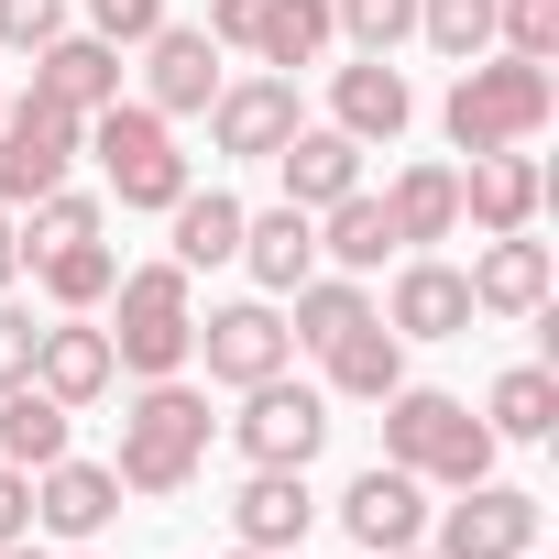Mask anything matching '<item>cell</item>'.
Here are the masks:
<instances>
[{
  "label": "cell",
  "mask_w": 559,
  "mask_h": 559,
  "mask_svg": "<svg viewBox=\"0 0 559 559\" xmlns=\"http://www.w3.org/2000/svg\"><path fill=\"white\" fill-rule=\"evenodd\" d=\"M548 110H559V88H548L537 56H493V67L472 56V67L450 78V110H439V121H450L461 154H515V143L548 132Z\"/></svg>",
  "instance_id": "cell-1"
},
{
  "label": "cell",
  "mask_w": 559,
  "mask_h": 559,
  "mask_svg": "<svg viewBox=\"0 0 559 559\" xmlns=\"http://www.w3.org/2000/svg\"><path fill=\"white\" fill-rule=\"evenodd\" d=\"M198 461H209V395L176 384V373H154L132 395V417H121V461L110 472H121V493H187Z\"/></svg>",
  "instance_id": "cell-2"
},
{
  "label": "cell",
  "mask_w": 559,
  "mask_h": 559,
  "mask_svg": "<svg viewBox=\"0 0 559 559\" xmlns=\"http://www.w3.org/2000/svg\"><path fill=\"white\" fill-rule=\"evenodd\" d=\"M384 461L461 493V483L493 472V428H483L461 395H439V384H395V395H384Z\"/></svg>",
  "instance_id": "cell-3"
},
{
  "label": "cell",
  "mask_w": 559,
  "mask_h": 559,
  "mask_svg": "<svg viewBox=\"0 0 559 559\" xmlns=\"http://www.w3.org/2000/svg\"><path fill=\"white\" fill-rule=\"evenodd\" d=\"M187 352H198V297H187V263L165 252V263H132L121 286H110V362L121 373H187Z\"/></svg>",
  "instance_id": "cell-4"
},
{
  "label": "cell",
  "mask_w": 559,
  "mask_h": 559,
  "mask_svg": "<svg viewBox=\"0 0 559 559\" xmlns=\"http://www.w3.org/2000/svg\"><path fill=\"white\" fill-rule=\"evenodd\" d=\"M88 154H99V176H110L121 209H176V198H187V154H176L165 110H143V99L88 110Z\"/></svg>",
  "instance_id": "cell-5"
},
{
  "label": "cell",
  "mask_w": 559,
  "mask_h": 559,
  "mask_svg": "<svg viewBox=\"0 0 559 559\" xmlns=\"http://www.w3.org/2000/svg\"><path fill=\"white\" fill-rule=\"evenodd\" d=\"M330 34H341L330 0H209V45H219V56H252V67H274V78L319 67Z\"/></svg>",
  "instance_id": "cell-6"
},
{
  "label": "cell",
  "mask_w": 559,
  "mask_h": 559,
  "mask_svg": "<svg viewBox=\"0 0 559 559\" xmlns=\"http://www.w3.org/2000/svg\"><path fill=\"white\" fill-rule=\"evenodd\" d=\"M88 154V121L56 99H0V209H34L45 187H67V165Z\"/></svg>",
  "instance_id": "cell-7"
},
{
  "label": "cell",
  "mask_w": 559,
  "mask_h": 559,
  "mask_svg": "<svg viewBox=\"0 0 559 559\" xmlns=\"http://www.w3.org/2000/svg\"><path fill=\"white\" fill-rule=\"evenodd\" d=\"M319 439H330V395H319V384H286V373L241 384L230 450H241L252 472H308V461H319Z\"/></svg>",
  "instance_id": "cell-8"
},
{
  "label": "cell",
  "mask_w": 559,
  "mask_h": 559,
  "mask_svg": "<svg viewBox=\"0 0 559 559\" xmlns=\"http://www.w3.org/2000/svg\"><path fill=\"white\" fill-rule=\"evenodd\" d=\"M537 548V493L515 483H461V504H439V548L428 559H526Z\"/></svg>",
  "instance_id": "cell-9"
},
{
  "label": "cell",
  "mask_w": 559,
  "mask_h": 559,
  "mask_svg": "<svg viewBox=\"0 0 559 559\" xmlns=\"http://www.w3.org/2000/svg\"><path fill=\"white\" fill-rule=\"evenodd\" d=\"M198 352H209V384H230V395L297 362V341H286V308H274V297H241V308H209V319H198Z\"/></svg>",
  "instance_id": "cell-10"
},
{
  "label": "cell",
  "mask_w": 559,
  "mask_h": 559,
  "mask_svg": "<svg viewBox=\"0 0 559 559\" xmlns=\"http://www.w3.org/2000/svg\"><path fill=\"white\" fill-rule=\"evenodd\" d=\"M297 121H308V110H297V78H274V67H263V78H219V99H209V143L241 154V165H252V154L274 165Z\"/></svg>",
  "instance_id": "cell-11"
},
{
  "label": "cell",
  "mask_w": 559,
  "mask_h": 559,
  "mask_svg": "<svg viewBox=\"0 0 559 559\" xmlns=\"http://www.w3.org/2000/svg\"><path fill=\"white\" fill-rule=\"evenodd\" d=\"M209 99H219V45H209V23H154V34H143V110L198 121Z\"/></svg>",
  "instance_id": "cell-12"
},
{
  "label": "cell",
  "mask_w": 559,
  "mask_h": 559,
  "mask_svg": "<svg viewBox=\"0 0 559 559\" xmlns=\"http://www.w3.org/2000/svg\"><path fill=\"white\" fill-rule=\"evenodd\" d=\"M110 515H121V472H110V461H78V450H67V461L34 472V526H45L56 548H88Z\"/></svg>",
  "instance_id": "cell-13"
},
{
  "label": "cell",
  "mask_w": 559,
  "mask_h": 559,
  "mask_svg": "<svg viewBox=\"0 0 559 559\" xmlns=\"http://www.w3.org/2000/svg\"><path fill=\"white\" fill-rule=\"evenodd\" d=\"M341 526H352V548H362V559L417 548V537H428V483H417V472H395V461H373V472H352Z\"/></svg>",
  "instance_id": "cell-14"
},
{
  "label": "cell",
  "mask_w": 559,
  "mask_h": 559,
  "mask_svg": "<svg viewBox=\"0 0 559 559\" xmlns=\"http://www.w3.org/2000/svg\"><path fill=\"white\" fill-rule=\"evenodd\" d=\"M472 319H537L548 308V286H559V263H548V241H526V230H493L483 252H472Z\"/></svg>",
  "instance_id": "cell-15"
},
{
  "label": "cell",
  "mask_w": 559,
  "mask_h": 559,
  "mask_svg": "<svg viewBox=\"0 0 559 559\" xmlns=\"http://www.w3.org/2000/svg\"><path fill=\"white\" fill-rule=\"evenodd\" d=\"M395 341H461L472 330V286H461V263H439V252H417L406 274H395V297L373 308Z\"/></svg>",
  "instance_id": "cell-16"
},
{
  "label": "cell",
  "mask_w": 559,
  "mask_h": 559,
  "mask_svg": "<svg viewBox=\"0 0 559 559\" xmlns=\"http://www.w3.org/2000/svg\"><path fill=\"white\" fill-rule=\"evenodd\" d=\"M330 121H341L362 154H373V143H395V132L417 121V88L395 78V56H352V67L330 78Z\"/></svg>",
  "instance_id": "cell-17"
},
{
  "label": "cell",
  "mask_w": 559,
  "mask_h": 559,
  "mask_svg": "<svg viewBox=\"0 0 559 559\" xmlns=\"http://www.w3.org/2000/svg\"><path fill=\"white\" fill-rule=\"evenodd\" d=\"M274 176H286V209H308V219H319L330 198H352V187H362V143H352L341 121H319V132L297 121V132H286V154H274Z\"/></svg>",
  "instance_id": "cell-18"
},
{
  "label": "cell",
  "mask_w": 559,
  "mask_h": 559,
  "mask_svg": "<svg viewBox=\"0 0 559 559\" xmlns=\"http://www.w3.org/2000/svg\"><path fill=\"white\" fill-rule=\"evenodd\" d=\"M34 99H56V110H110L121 99V45H99V34H56L45 56H34Z\"/></svg>",
  "instance_id": "cell-19"
},
{
  "label": "cell",
  "mask_w": 559,
  "mask_h": 559,
  "mask_svg": "<svg viewBox=\"0 0 559 559\" xmlns=\"http://www.w3.org/2000/svg\"><path fill=\"white\" fill-rule=\"evenodd\" d=\"M537 198H548V176L526 165V143H515V154H472V165H461V219H472L483 241H493V230H526V219H537Z\"/></svg>",
  "instance_id": "cell-20"
},
{
  "label": "cell",
  "mask_w": 559,
  "mask_h": 559,
  "mask_svg": "<svg viewBox=\"0 0 559 559\" xmlns=\"http://www.w3.org/2000/svg\"><path fill=\"white\" fill-rule=\"evenodd\" d=\"M241 263H252L263 297H297L308 274H319V219H308V209H263V219H241Z\"/></svg>",
  "instance_id": "cell-21"
},
{
  "label": "cell",
  "mask_w": 559,
  "mask_h": 559,
  "mask_svg": "<svg viewBox=\"0 0 559 559\" xmlns=\"http://www.w3.org/2000/svg\"><path fill=\"white\" fill-rule=\"evenodd\" d=\"M34 384H45L56 406H99V395L121 384L110 330H78V319H67V330H45V341H34Z\"/></svg>",
  "instance_id": "cell-22"
},
{
  "label": "cell",
  "mask_w": 559,
  "mask_h": 559,
  "mask_svg": "<svg viewBox=\"0 0 559 559\" xmlns=\"http://www.w3.org/2000/svg\"><path fill=\"white\" fill-rule=\"evenodd\" d=\"M308 515H319L308 472H252V483L230 493V526H241V548H274V559H286V548L308 537Z\"/></svg>",
  "instance_id": "cell-23"
},
{
  "label": "cell",
  "mask_w": 559,
  "mask_h": 559,
  "mask_svg": "<svg viewBox=\"0 0 559 559\" xmlns=\"http://www.w3.org/2000/svg\"><path fill=\"white\" fill-rule=\"evenodd\" d=\"M67 428H78V406H56L34 373H23V384H0V461H12V472L67 461Z\"/></svg>",
  "instance_id": "cell-24"
},
{
  "label": "cell",
  "mask_w": 559,
  "mask_h": 559,
  "mask_svg": "<svg viewBox=\"0 0 559 559\" xmlns=\"http://www.w3.org/2000/svg\"><path fill=\"white\" fill-rule=\"evenodd\" d=\"M319 362H330V395H352V406H384V395L406 384V341H395L384 319H362V330H341V341H330Z\"/></svg>",
  "instance_id": "cell-25"
},
{
  "label": "cell",
  "mask_w": 559,
  "mask_h": 559,
  "mask_svg": "<svg viewBox=\"0 0 559 559\" xmlns=\"http://www.w3.org/2000/svg\"><path fill=\"white\" fill-rule=\"evenodd\" d=\"M319 252H330L341 274H373V263L395 252V209H384L373 187H352V198H330V209H319Z\"/></svg>",
  "instance_id": "cell-26"
},
{
  "label": "cell",
  "mask_w": 559,
  "mask_h": 559,
  "mask_svg": "<svg viewBox=\"0 0 559 559\" xmlns=\"http://www.w3.org/2000/svg\"><path fill=\"white\" fill-rule=\"evenodd\" d=\"M165 219H176V263H187V274H198V263H241V219H252V209H241L230 187H209V198L187 187Z\"/></svg>",
  "instance_id": "cell-27"
},
{
  "label": "cell",
  "mask_w": 559,
  "mask_h": 559,
  "mask_svg": "<svg viewBox=\"0 0 559 559\" xmlns=\"http://www.w3.org/2000/svg\"><path fill=\"white\" fill-rule=\"evenodd\" d=\"M483 428L537 450V439L559 428V373H548V362H515V373H493V395H483Z\"/></svg>",
  "instance_id": "cell-28"
},
{
  "label": "cell",
  "mask_w": 559,
  "mask_h": 559,
  "mask_svg": "<svg viewBox=\"0 0 559 559\" xmlns=\"http://www.w3.org/2000/svg\"><path fill=\"white\" fill-rule=\"evenodd\" d=\"M286 308H297V319H286V341H297V352H330L341 330H362V319H373L362 274H308V286H297Z\"/></svg>",
  "instance_id": "cell-29"
},
{
  "label": "cell",
  "mask_w": 559,
  "mask_h": 559,
  "mask_svg": "<svg viewBox=\"0 0 559 559\" xmlns=\"http://www.w3.org/2000/svg\"><path fill=\"white\" fill-rule=\"evenodd\" d=\"M384 209H395V241H417V252H428V241H450V230H461V176H450V165H406Z\"/></svg>",
  "instance_id": "cell-30"
},
{
  "label": "cell",
  "mask_w": 559,
  "mask_h": 559,
  "mask_svg": "<svg viewBox=\"0 0 559 559\" xmlns=\"http://www.w3.org/2000/svg\"><path fill=\"white\" fill-rule=\"evenodd\" d=\"M34 263H45V297H56L67 319L110 308V286H121V252H110V241H67V252H34Z\"/></svg>",
  "instance_id": "cell-31"
},
{
  "label": "cell",
  "mask_w": 559,
  "mask_h": 559,
  "mask_svg": "<svg viewBox=\"0 0 559 559\" xmlns=\"http://www.w3.org/2000/svg\"><path fill=\"white\" fill-rule=\"evenodd\" d=\"M99 230H110V209H99L88 187H45L34 219H23V263H34V252H67V241H99Z\"/></svg>",
  "instance_id": "cell-32"
},
{
  "label": "cell",
  "mask_w": 559,
  "mask_h": 559,
  "mask_svg": "<svg viewBox=\"0 0 559 559\" xmlns=\"http://www.w3.org/2000/svg\"><path fill=\"white\" fill-rule=\"evenodd\" d=\"M417 34H428L450 67H472V56L493 45V0H417Z\"/></svg>",
  "instance_id": "cell-33"
},
{
  "label": "cell",
  "mask_w": 559,
  "mask_h": 559,
  "mask_svg": "<svg viewBox=\"0 0 559 559\" xmlns=\"http://www.w3.org/2000/svg\"><path fill=\"white\" fill-rule=\"evenodd\" d=\"M330 23H341L362 56H395V45L417 34V0H330Z\"/></svg>",
  "instance_id": "cell-34"
},
{
  "label": "cell",
  "mask_w": 559,
  "mask_h": 559,
  "mask_svg": "<svg viewBox=\"0 0 559 559\" xmlns=\"http://www.w3.org/2000/svg\"><path fill=\"white\" fill-rule=\"evenodd\" d=\"M493 34H504V56H559V0H493Z\"/></svg>",
  "instance_id": "cell-35"
},
{
  "label": "cell",
  "mask_w": 559,
  "mask_h": 559,
  "mask_svg": "<svg viewBox=\"0 0 559 559\" xmlns=\"http://www.w3.org/2000/svg\"><path fill=\"white\" fill-rule=\"evenodd\" d=\"M67 34V0H0V45H12V56H45Z\"/></svg>",
  "instance_id": "cell-36"
},
{
  "label": "cell",
  "mask_w": 559,
  "mask_h": 559,
  "mask_svg": "<svg viewBox=\"0 0 559 559\" xmlns=\"http://www.w3.org/2000/svg\"><path fill=\"white\" fill-rule=\"evenodd\" d=\"M154 23H165V0H88V34L99 45H143Z\"/></svg>",
  "instance_id": "cell-37"
},
{
  "label": "cell",
  "mask_w": 559,
  "mask_h": 559,
  "mask_svg": "<svg viewBox=\"0 0 559 559\" xmlns=\"http://www.w3.org/2000/svg\"><path fill=\"white\" fill-rule=\"evenodd\" d=\"M34 341H45V330H34L12 297H0V384H23V373H34Z\"/></svg>",
  "instance_id": "cell-38"
},
{
  "label": "cell",
  "mask_w": 559,
  "mask_h": 559,
  "mask_svg": "<svg viewBox=\"0 0 559 559\" xmlns=\"http://www.w3.org/2000/svg\"><path fill=\"white\" fill-rule=\"evenodd\" d=\"M12 537H34V472L0 461V548H12Z\"/></svg>",
  "instance_id": "cell-39"
},
{
  "label": "cell",
  "mask_w": 559,
  "mask_h": 559,
  "mask_svg": "<svg viewBox=\"0 0 559 559\" xmlns=\"http://www.w3.org/2000/svg\"><path fill=\"white\" fill-rule=\"evenodd\" d=\"M12 274H23V230L0 219V297H12Z\"/></svg>",
  "instance_id": "cell-40"
},
{
  "label": "cell",
  "mask_w": 559,
  "mask_h": 559,
  "mask_svg": "<svg viewBox=\"0 0 559 559\" xmlns=\"http://www.w3.org/2000/svg\"><path fill=\"white\" fill-rule=\"evenodd\" d=\"M0 559H78V548H34V537H12V548H0Z\"/></svg>",
  "instance_id": "cell-41"
},
{
  "label": "cell",
  "mask_w": 559,
  "mask_h": 559,
  "mask_svg": "<svg viewBox=\"0 0 559 559\" xmlns=\"http://www.w3.org/2000/svg\"><path fill=\"white\" fill-rule=\"evenodd\" d=\"M384 559H428V537H417V548H384Z\"/></svg>",
  "instance_id": "cell-42"
},
{
  "label": "cell",
  "mask_w": 559,
  "mask_h": 559,
  "mask_svg": "<svg viewBox=\"0 0 559 559\" xmlns=\"http://www.w3.org/2000/svg\"><path fill=\"white\" fill-rule=\"evenodd\" d=\"M230 559H274V548H230Z\"/></svg>",
  "instance_id": "cell-43"
},
{
  "label": "cell",
  "mask_w": 559,
  "mask_h": 559,
  "mask_svg": "<svg viewBox=\"0 0 559 559\" xmlns=\"http://www.w3.org/2000/svg\"><path fill=\"white\" fill-rule=\"evenodd\" d=\"M0 99H12V88H0Z\"/></svg>",
  "instance_id": "cell-44"
},
{
  "label": "cell",
  "mask_w": 559,
  "mask_h": 559,
  "mask_svg": "<svg viewBox=\"0 0 559 559\" xmlns=\"http://www.w3.org/2000/svg\"><path fill=\"white\" fill-rule=\"evenodd\" d=\"M526 559H537V548H526Z\"/></svg>",
  "instance_id": "cell-45"
}]
</instances>
